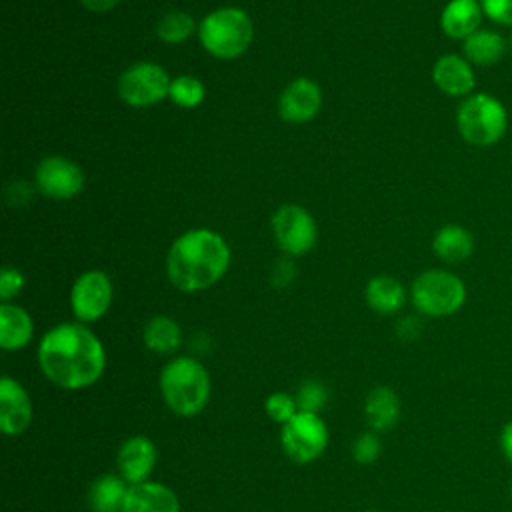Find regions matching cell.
<instances>
[{
	"instance_id": "obj_1",
	"label": "cell",
	"mask_w": 512,
	"mask_h": 512,
	"mask_svg": "<svg viewBox=\"0 0 512 512\" xmlns=\"http://www.w3.org/2000/svg\"><path fill=\"white\" fill-rule=\"evenodd\" d=\"M36 356L44 378L68 392L94 386L106 368L100 338L82 322H62L50 328L40 338Z\"/></svg>"
},
{
	"instance_id": "obj_2",
	"label": "cell",
	"mask_w": 512,
	"mask_h": 512,
	"mask_svg": "<svg viewBox=\"0 0 512 512\" xmlns=\"http://www.w3.org/2000/svg\"><path fill=\"white\" fill-rule=\"evenodd\" d=\"M230 264V250L224 238L212 230L196 228L178 236L166 258V272L172 286L182 292H198L216 284Z\"/></svg>"
},
{
	"instance_id": "obj_3",
	"label": "cell",
	"mask_w": 512,
	"mask_h": 512,
	"mask_svg": "<svg viewBox=\"0 0 512 512\" xmlns=\"http://www.w3.org/2000/svg\"><path fill=\"white\" fill-rule=\"evenodd\" d=\"M164 404L182 418L198 416L210 402L212 380L206 366L192 356L172 358L158 378Z\"/></svg>"
},
{
	"instance_id": "obj_4",
	"label": "cell",
	"mask_w": 512,
	"mask_h": 512,
	"mask_svg": "<svg viewBox=\"0 0 512 512\" xmlns=\"http://www.w3.org/2000/svg\"><path fill=\"white\" fill-rule=\"evenodd\" d=\"M202 46L216 58L232 60L252 42L254 26L250 16L240 8H218L210 12L198 28Z\"/></svg>"
},
{
	"instance_id": "obj_5",
	"label": "cell",
	"mask_w": 512,
	"mask_h": 512,
	"mask_svg": "<svg viewBox=\"0 0 512 512\" xmlns=\"http://www.w3.org/2000/svg\"><path fill=\"white\" fill-rule=\"evenodd\" d=\"M460 136L472 146H492L502 140L508 128V112L504 104L484 92L468 96L456 112Z\"/></svg>"
},
{
	"instance_id": "obj_6",
	"label": "cell",
	"mask_w": 512,
	"mask_h": 512,
	"mask_svg": "<svg viewBox=\"0 0 512 512\" xmlns=\"http://www.w3.org/2000/svg\"><path fill=\"white\" fill-rule=\"evenodd\" d=\"M410 296L420 314L444 318L456 314L464 306L466 286L448 270H426L412 282Z\"/></svg>"
},
{
	"instance_id": "obj_7",
	"label": "cell",
	"mask_w": 512,
	"mask_h": 512,
	"mask_svg": "<svg viewBox=\"0 0 512 512\" xmlns=\"http://www.w3.org/2000/svg\"><path fill=\"white\" fill-rule=\"evenodd\" d=\"M328 426L320 412L298 410L280 426V444L284 454L296 464L318 460L328 446Z\"/></svg>"
},
{
	"instance_id": "obj_8",
	"label": "cell",
	"mask_w": 512,
	"mask_h": 512,
	"mask_svg": "<svg viewBox=\"0 0 512 512\" xmlns=\"http://www.w3.org/2000/svg\"><path fill=\"white\" fill-rule=\"evenodd\" d=\"M170 78L166 70L154 62H138L122 72L118 80L120 98L134 106L146 108L168 96Z\"/></svg>"
},
{
	"instance_id": "obj_9",
	"label": "cell",
	"mask_w": 512,
	"mask_h": 512,
	"mask_svg": "<svg viewBox=\"0 0 512 512\" xmlns=\"http://www.w3.org/2000/svg\"><path fill=\"white\" fill-rule=\"evenodd\" d=\"M112 304V282L102 270H90L76 278L70 292V306L78 322L100 320Z\"/></svg>"
},
{
	"instance_id": "obj_10",
	"label": "cell",
	"mask_w": 512,
	"mask_h": 512,
	"mask_svg": "<svg viewBox=\"0 0 512 512\" xmlns=\"http://www.w3.org/2000/svg\"><path fill=\"white\" fill-rule=\"evenodd\" d=\"M278 246L288 254H306L316 242V222L308 210L296 204L282 206L272 218Z\"/></svg>"
},
{
	"instance_id": "obj_11",
	"label": "cell",
	"mask_w": 512,
	"mask_h": 512,
	"mask_svg": "<svg viewBox=\"0 0 512 512\" xmlns=\"http://www.w3.org/2000/svg\"><path fill=\"white\" fill-rule=\"evenodd\" d=\"M36 186L44 196L68 200L84 186V172L78 164L62 156L44 158L36 168Z\"/></svg>"
},
{
	"instance_id": "obj_12",
	"label": "cell",
	"mask_w": 512,
	"mask_h": 512,
	"mask_svg": "<svg viewBox=\"0 0 512 512\" xmlns=\"http://www.w3.org/2000/svg\"><path fill=\"white\" fill-rule=\"evenodd\" d=\"M34 418L28 390L12 376L0 378V430L4 436L24 434Z\"/></svg>"
},
{
	"instance_id": "obj_13",
	"label": "cell",
	"mask_w": 512,
	"mask_h": 512,
	"mask_svg": "<svg viewBox=\"0 0 512 512\" xmlns=\"http://www.w3.org/2000/svg\"><path fill=\"white\" fill-rule=\"evenodd\" d=\"M158 462V450L148 436L136 434L126 438L116 454L118 474L128 482V486L142 484L150 480Z\"/></svg>"
},
{
	"instance_id": "obj_14",
	"label": "cell",
	"mask_w": 512,
	"mask_h": 512,
	"mask_svg": "<svg viewBox=\"0 0 512 512\" xmlns=\"http://www.w3.org/2000/svg\"><path fill=\"white\" fill-rule=\"evenodd\" d=\"M322 106V92L316 82L308 78H298L284 88L278 100V112L286 122H308Z\"/></svg>"
},
{
	"instance_id": "obj_15",
	"label": "cell",
	"mask_w": 512,
	"mask_h": 512,
	"mask_svg": "<svg viewBox=\"0 0 512 512\" xmlns=\"http://www.w3.org/2000/svg\"><path fill=\"white\" fill-rule=\"evenodd\" d=\"M120 512H182L176 492L154 480L134 484L128 488Z\"/></svg>"
},
{
	"instance_id": "obj_16",
	"label": "cell",
	"mask_w": 512,
	"mask_h": 512,
	"mask_svg": "<svg viewBox=\"0 0 512 512\" xmlns=\"http://www.w3.org/2000/svg\"><path fill=\"white\" fill-rule=\"evenodd\" d=\"M434 84L448 96H466L476 86L472 64L458 54H444L432 68Z\"/></svg>"
},
{
	"instance_id": "obj_17",
	"label": "cell",
	"mask_w": 512,
	"mask_h": 512,
	"mask_svg": "<svg viewBox=\"0 0 512 512\" xmlns=\"http://www.w3.org/2000/svg\"><path fill=\"white\" fill-rule=\"evenodd\" d=\"M484 12L480 0H450L440 14V28L454 40H466L480 30Z\"/></svg>"
},
{
	"instance_id": "obj_18",
	"label": "cell",
	"mask_w": 512,
	"mask_h": 512,
	"mask_svg": "<svg viewBox=\"0 0 512 512\" xmlns=\"http://www.w3.org/2000/svg\"><path fill=\"white\" fill-rule=\"evenodd\" d=\"M34 336L32 316L10 302L0 304V346L6 352L22 350L30 344Z\"/></svg>"
},
{
	"instance_id": "obj_19",
	"label": "cell",
	"mask_w": 512,
	"mask_h": 512,
	"mask_svg": "<svg viewBox=\"0 0 512 512\" xmlns=\"http://www.w3.org/2000/svg\"><path fill=\"white\" fill-rule=\"evenodd\" d=\"M400 396L390 386H376L364 402V416L374 432H388L400 420Z\"/></svg>"
},
{
	"instance_id": "obj_20",
	"label": "cell",
	"mask_w": 512,
	"mask_h": 512,
	"mask_svg": "<svg viewBox=\"0 0 512 512\" xmlns=\"http://www.w3.org/2000/svg\"><path fill=\"white\" fill-rule=\"evenodd\" d=\"M128 482L120 474L106 472L88 488V506L92 512H120L128 494Z\"/></svg>"
},
{
	"instance_id": "obj_21",
	"label": "cell",
	"mask_w": 512,
	"mask_h": 512,
	"mask_svg": "<svg viewBox=\"0 0 512 512\" xmlns=\"http://www.w3.org/2000/svg\"><path fill=\"white\" fill-rule=\"evenodd\" d=\"M434 254L448 264H460L474 252V238L472 234L458 224L442 226L432 240Z\"/></svg>"
},
{
	"instance_id": "obj_22",
	"label": "cell",
	"mask_w": 512,
	"mask_h": 512,
	"mask_svg": "<svg viewBox=\"0 0 512 512\" xmlns=\"http://www.w3.org/2000/svg\"><path fill=\"white\" fill-rule=\"evenodd\" d=\"M464 58L476 66H492L500 62L508 50L506 40L494 30H476L462 42Z\"/></svg>"
},
{
	"instance_id": "obj_23",
	"label": "cell",
	"mask_w": 512,
	"mask_h": 512,
	"mask_svg": "<svg viewBox=\"0 0 512 512\" xmlns=\"http://www.w3.org/2000/svg\"><path fill=\"white\" fill-rule=\"evenodd\" d=\"M364 294L368 306L378 314H394L406 302V290L394 276H374Z\"/></svg>"
},
{
	"instance_id": "obj_24",
	"label": "cell",
	"mask_w": 512,
	"mask_h": 512,
	"mask_svg": "<svg viewBox=\"0 0 512 512\" xmlns=\"http://www.w3.org/2000/svg\"><path fill=\"white\" fill-rule=\"evenodd\" d=\"M144 344L154 354H170L182 344V330L170 316L158 314L150 318L142 332Z\"/></svg>"
},
{
	"instance_id": "obj_25",
	"label": "cell",
	"mask_w": 512,
	"mask_h": 512,
	"mask_svg": "<svg viewBox=\"0 0 512 512\" xmlns=\"http://www.w3.org/2000/svg\"><path fill=\"white\" fill-rule=\"evenodd\" d=\"M194 32V20L186 12H168L160 18L156 34L168 44H180Z\"/></svg>"
},
{
	"instance_id": "obj_26",
	"label": "cell",
	"mask_w": 512,
	"mask_h": 512,
	"mask_svg": "<svg viewBox=\"0 0 512 512\" xmlns=\"http://www.w3.org/2000/svg\"><path fill=\"white\" fill-rule=\"evenodd\" d=\"M168 96L172 98L174 104H178L182 108H196L204 100L206 90L198 78L182 74L170 82Z\"/></svg>"
},
{
	"instance_id": "obj_27",
	"label": "cell",
	"mask_w": 512,
	"mask_h": 512,
	"mask_svg": "<svg viewBox=\"0 0 512 512\" xmlns=\"http://www.w3.org/2000/svg\"><path fill=\"white\" fill-rule=\"evenodd\" d=\"M298 400L296 394L290 392H272L264 402L266 416L276 424H286L296 412H298Z\"/></svg>"
},
{
	"instance_id": "obj_28",
	"label": "cell",
	"mask_w": 512,
	"mask_h": 512,
	"mask_svg": "<svg viewBox=\"0 0 512 512\" xmlns=\"http://www.w3.org/2000/svg\"><path fill=\"white\" fill-rule=\"evenodd\" d=\"M298 408L308 412H320L328 402V390L320 380H306L296 392Z\"/></svg>"
},
{
	"instance_id": "obj_29",
	"label": "cell",
	"mask_w": 512,
	"mask_h": 512,
	"mask_svg": "<svg viewBox=\"0 0 512 512\" xmlns=\"http://www.w3.org/2000/svg\"><path fill=\"white\" fill-rule=\"evenodd\" d=\"M380 452H382V444H380L378 432H374V430L360 434L352 444V456L358 464L376 462L380 458Z\"/></svg>"
},
{
	"instance_id": "obj_30",
	"label": "cell",
	"mask_w": 512,
	"mask_h": 512,
	"mask_svg": "<svg viewBox=\"0 0 512 512\" xmlns=\"http://www.w3.org/2000/svg\"><path fill=\"white\" fill-rule=\"evenodd\" d=\"M480 6L488 20L512 26V0H480Z\"/></svg>"
},
{
	"instance_id": "obj_31",
	"label": "cell",
	"mask_w": 512,
	"mask_h": 512,
	"mask_svg": "<svg viewBox=\"0 0 512 512\" xmlns=\"http://www.w3.org/2000/svg\"><path fill=\"white\" fill-rule=\"evenodd\" d=\"M24 286V276L20 270L4 266L0 274V298L2 302H10Z\"/></svg>"
},
{
	"instance_id": "obj_32",
	"label": "cell",
	"mask_w": 512,
	"mask_h": 512,
	"mask_svg": "<svg viewBox=\"0 0 512 512\" xmlns=\"http://www.w3.org/2000/svg\"><path fill=\"white\" fill-rule=\"evenodd\" d=\"M420 334V322H416V318L408 316L404 320L398 322V336H402L404 340H414Z\"/></svg>"
},
{
	"instance_id": "obj_33",
	"label": "cell",
	"mask_w": 512,
	"mask_h": 512,
	"mask_svg": "<svg viewBox=\"0 0 512 512\" xmlns=\"http://www.w3.org/2000/svg\"><path fill=\"white\" fill-rule=\"evenodd\" d=\"M500 450L504 458L512 464V420H508L500 430Z\"/></svg>"
},
{
	"instance_id": "obj_34",
	"label": "cell",
	"mask_w": 512,
	"mask_h": 512,
	"mask_svg": "<svg viewBox=\"0 0 512 512\" xmlns=\"http://www.w3.org/2000/svg\"><path fill=\"white\" fill-rule=\"evenodd\" d=\"M120 0H80V4L92 12H106L114 8Z\"/></svg>"
},
{
	"instance_id": "obj_35",
	"label": "cell",
	"mask_w": 512,
	"mask_h": 512,
	"mask_svg": "<svg viewBox=\"0 0 512 512\" xmlns=\"http://www.w3.org/2000/svg\"><path fill=\"white\" fill-rule=\"evenodd\" d=\"M364 512H382V510H374V508H370V510H364Z\"/></svg>"
},
{
	"instance_id": "obj_36",
	"label": "cell",
	"mask_w": 512,
	"mask_h": 512,
	"mask_svg": "<svg viewBox=\"0 0 512 512\" xmlns=\"http://www.w3.org/2000/svg\"><path fill=\"white\" fill-rule=\"evenodd\" d=\"M510 494H512V482H510Z\"/></svg>"
},
{
	"instance_id": "obj_37",
	"label": "cell",
	"mask_w": 512,
	"mask_h": 512,
	"mask_svg": "<svg viewBox=\"0 0 512 512\" xmlns=\"http://www.w3.org/2000/svg\"><path fill=\"white\" fill-rule=\"evenodd\" d=\"M510 48H512V36H510Z\"/></svg>"
}]
</instances>
